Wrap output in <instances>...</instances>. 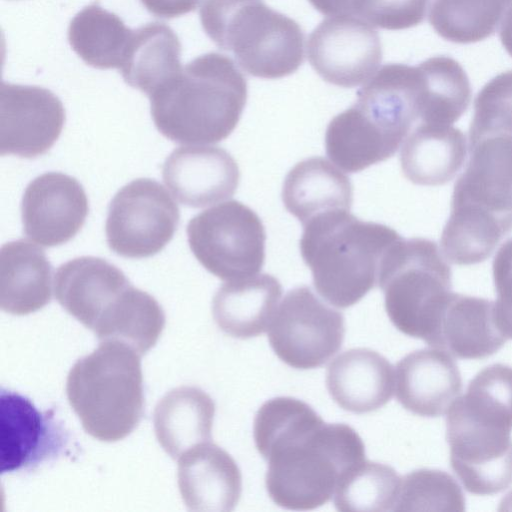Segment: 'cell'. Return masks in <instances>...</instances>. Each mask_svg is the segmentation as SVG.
Instances as JSON below:
<instances>
[{
  "mask_svg": "<svg viewBox=\"0 0 512 512\" xmlns=\"http://www.w3.org/2000/svg\"><path fill=\"white\" fill-rule=\"evenodd\" d=\"M325 382L332 400L340 408L365 414L390 401L395 391V371L377 351L351 348L329 364Z\"/></svg>",
  "mask_w": 512,
  "mask_h": 512,
  "instance_id": "21",
  "label": "cell"
},
{
  "mask_svg": "<svg viewBox=\"0 0 512 512\" xmlns=\"http://www.w3.org/2000/svg\"><path fill=\"white\" fill-rule=\"evenodd\" d=\"M500 41L506 52L512 57V9L503 20L499 32Z\"/></svg>",
  "mask_w": 512,
  "mask_h": 512,
  "instance_id": "38",
  "label": "cell"
},
{
  "mask_svg": "<svg viewBox=\"0 0 512 512\" xmlns=\"http://www.w3.org/2000/svg\"><path fill=\"white\" fill-rule=\"evenodd\" d=\"M308 61L326 82L344 88L366 83L382 61L378 32L353 16L324 19L309 35Z\"/></svg>",
  "mask_w": 512,
  "mask_h": 512,
  "instance_id": "13",
  "label": "cell"
},
{
  "mask_svg": "<svg viewBox=\"0 0 512 512\" xmlns=\"http://www.w3.org/2000/svg\"><path fill=\"white\" fill-rule=\"evenodd\" d=\"M450 213L512 232V135L469 139V160L454 184Z\"/></svg>",
  "mask_w": 512,
  "mask_h": 512,
  "instance_id": "11",
  "label": "cell"
},
{
  "mask_svg": "<svg viewBox=\"0 0 512 512\" xmlns=\"http://www.w3.org/2000/svg\"><path fill=\"white\" fill-rule=\"evenodd\" d=\"M492 270L497 294L494 302L496 320L504 335L512 339V238L497 251Z\"/></svg>",
  "mask_w": 512,
  "mask_h": 512,
  "instance_id": "35",
  "label": "cell"
},
{
  "mask_svg": "<svg viewBox=\"0 0 512 512\" xmlns=\"http://www.w3.org/2000/svg\"><path fill=\"white\" fill-rule=\"evenodd\" d=\"M325 16H353L355 0H308ZM354 17V16H353Z\"/></svg>",
  "mask_w": 512,
  "mask_h": 512,
  "instance_id": "37",
  "label": "cell"
},
{
  "mask_svg": "<svg viewBox=\"0 0 512 512\" xmlns=\"http://www.w3.org/2000/svg\"><path fill=\"white\" fill-rule=\"evenodd\" d=\"M395 368L396 398L415 415L442 416L461 394L460 371L452 356L442 350L431 347L413 351Z\"/></svg>",
  "mask_w": 512,
  "mask_h": 512,
  "instance_id": "19",
  "label": "cell"
},
{
  "mask_svg": "<svg viewBox=\"0 0 512 512\" xmlns=\"http://www.w3.org/2000/svg\"><path fill=\"white\" fill-rule=\"evenodd\" d=\"M140 357L122 342L101 341L70 369L68 402L93 438L116 442L138 426L144 413Z\"/></svg>",
  "mask_w": 512,
  "mask_h": 512,
  "instance_id": "5",
  "label": "cell"
},
{
  "mask_svg": "<svg viewBox=\"0 0 512 512\" xmlns=\"http://www.w3.org/2000/svg\"><path fill=\"white\" fill-rule=\"evenodd\" d=\"M343 314L299 286L286 293L268 328L276 356L288 366L307 370L324 365L341 348Z\"/></svg>",
  "mask_w": 512,
  "mask_h": 512,
  "instance_id": "10",
  "label": "cell"
},
{
  "mask_svg": "<svg viewBox=\"0 0 512 512\" xmlns=\"http://www.w3.org/2000/svg\"><path fill=\"white\" fill-rule=\"evenodd\" d=\"M286 210L302 225L334 210L350 211L353 186L349 177L323 157L298 162L286 175L282 188Z\"/></svg>",
  "mask_w": 512,
  "mask_h": 512,
  "instance_id": "26",
  "label": "cell"
},
{
  "mask_svg": "<svg viewBox=\"0 0 512 512\" xmlns=\"http://www.w3.org/2000/svg\"><path fill=\"white\" fill-rule=\"evenodd\" d=\"M88 211L87 195L74 177L47 172L33 179L23 194V232L43 247L59 246L81 230Z\"/></svg>",
  "mask_w": 512,
  "mask_h": 512,
  "instance_id": "15",
  "label": "cell"
},
{
  "mask_svg": "<svg viewBox=\"0 0 512 512\" xmlns=\"http://www.w3.org/2000/svg\"><path fill=\"white\" fill-rule=\"evenodd\" d=\"M508 340L500 329L491 300L451 292L425 341L459 359H482Z\"/></svg>",
  "mask_w": 512,
  "mask_h": 512,
  "instance_id": "18",
  "label": "cell"
},
{
  "mask_svg": "<svg viewBox=\"0 0 512 512\" xmlns=\"http://www.w3.org/2000/svg\"><path fill=\"white\" fill-rule=\"evenodd\" d=\"M65 123V109L50 90L2 82L0 154L32 159L47 153Z\"/></svg>",
  "mask_w": 512,
  "mask_h": 512,
  "instance_id": "14",
  "label": "cell"
},
{
  "mask_svg": "<svg viewBox=\"0 0 512 512\" xmlns=\"http://www.w3.org/2000/svg\"><path fill=\"white\" fill-rule=\"evenodd\" d=\"M162 177L181 204L202 208L232 197L240 171L235 159L221 147L183 146L166 158Z\"/></svg>",
  "mask_w": 512,
  "mask_h": 512,
  "instance_id": "17",
  "label": "cell"
},
{
  "mask_svg": "<svg viewBox=\"0 0 512 512\" xmlns=\"http://www.w3.org/2000/svg\"><path fill=\"white\" fill-rule=\"evenodd\" d=\"M281 295L280 282L270 274L227 281L213 297L212 316L231 337H257L269 328Z\"/></svg>",
  "mask_w": 512,
  "mask_h": 512,
  "instance_id": "23",
  "label": "cell"
},
{
  "mask_svg": "<svg viewBox=\"0 0 512 512\" xmlns=\"http://www.w3.org/2000/svg\"><path fill=\"white\" fill-rule=\"evenodd\" d=\"M507 496L508 497L503 501V504H512V492Z\"/></svg>",
  "mask_w": 512,
  "mask_h": 512,
  "instance_id": "39",
  "label": "cell"
},
{
  "mask_svg": "<svg viewBox=\"0 0 512 512\" xmlns=\"http://www.w3.org/2000/svg\"><path fill=\"white\" fill-rule=\"evenodd\" d=\"M187 238L198 262L221 280L256 275L265 262L264 225L250 207L236 200L194 216L187 225Z\"/></svg>",
  "mask_w": 512,
  "mask_h": 512,
  "instance_id": "8",
  "label": "cell"
},
{
  "mask_svg": "<svg viewBox=\"0 0 512 512\" xmlns=\"http://www.w3.org/2000/svg\"><path fill=\"white\" fill-rule=\"evenodd\" d=\"M199 14L207 36L251 76L282 78L304 62L300 25L262 0H204Z\"/></svg>",
  "mask_w": 512,
  "mask_h": 512,
  "instance_id": "6",
  "label": "cell"
},
{
  "mask_svg": "<svg viewBox=\"0 0 512 512\" xmlns=\"http://www.w3.org/2000/svg\"><path fill=\"white\" fill-rule=\"evenodd\" d=\"M181 43L166 24L147 23L132 32L119 68L124 81L149 96L181 68Z\"/></svg>",
  "mask_w": 512,
  "mask_h": 512,
  "instance_id": "28",
  "label": "cell"
},
{
  "mask_svg": "<svg viewBox=\"0 0 512 512\" xmlns=\"http://www.w3.org/2000/svg\"><path fill=\"white\" fill-rule=\"evenodd\" d=\"M132 32L116 14L90 5L70 22L68 40L86 64L97 69H119Z\"/></svg>",
  "mask_w": 512,
  "mask_h": 512,
  "instance_id": "30",
  "label": "cell"
},
{
  "mask_svg": "<svg viewBox=\"0 0 512 512\" xmlns=\"http://www.w3.org/2000/svg\"><path fill=\"white\" fill-rule=\"evenodd\" d=\"M67 435L48 413L11 390H0L1 474L30 470L55 458Z\"/></svg>",
  "mask_w": 512,
  "mask_h": 512,
  "instance_id": "16",
  "label": "cell"
},
{
  "mask_svg": "<svg viewBox=\"0 0 512 512\" xmlns=\"http://www.w3.org/2000/svg\"><path fill=\"white\" fill-rule=\"evenodd\" d=\"M401 239L387 225L334 210L303 225L299 247L317 292L331 305L345 309L378 285L382 264Z\"/></svg>",
  "mask_w": 512,
  "mask_h": 512,
  "instance_id": "4",
  "label": "cell"
},
{
  "mask_svg": "<svg viewBox=\"0 0 512 512\" xmlns=\"http://www.w3.org/2000/svg\"><path fill=\"white\" fill-rule=\"evenodd\" d=\"M450 464L465 489L497 494L512 483V428L470 409L460 398L447 412Z\"/></svg>",
  "mask_w": 512,
  "mask_h": 512,
  "instance_id": "9",
  "label": "cell"
},
{
  "mask_svg": "<svg viewBox=\"0 0 512 512\" xmlns=\"http://www.w3.org/2000/svg\"><path fill=\"white\" fill-rule=\"evenodd\" d=\"M466 157L467 141L459 128L420 122L402 144L400 166L410 182L439 186L457 175Z\"/></svg>",
  "mask_w": 512,
  "mask_h": 512,
  "instance_id": "24",
  "label": "cell"
},
{
  "mask_svg": "<svg viewBox=\"0 0 512 512\" xmlns=\"http://www.w3.org/2000/svg\"><path fill=\"white\" fill-rule=\"evenodd\" d=\"M402 478L389 465L363 460L347 470L334 492L340 512H383L393 510Z\"/></svg>",
  "mask_w": 512,
  "mask_h": 512,
  "instance_id": "32",
  "label": "cell"
},
{
  "mask_svg": "<svg viewBox=\"0 0 512 512\" xmlns=\"http://www.w3.org/2000/svg\"><path fill=\"white\" fill-rule=\"evenodd\" d=\"M430 0H357L355 16L386 30L415 27L425 19Z\"/></svg>",
  "mask_w": 512,
  "mask_h": 512,
  "instance_id": "34",
  "label": "cell"
},
{
  "mask_svg": "<svg viewBox=\"0 0 512 512\" xmlns=\"http://www.w3.org/2000/svg\"><path fill=\"white\" fill-rule=\"evenodd\" d=\"M451 277L434 241L399 240L384 260L378 282L392 324L403 334L426 341L452 292Z\"/></svg>",
  "mask_w": 512,
  "mask_h": 512,
  "instance_id": "7",
  "label": "cell"
},
{
  "mask_svg": "<svg viewBox=\"0 0 512 512\" xmlns=\"http://www.w3.org/2000/svg\"><path fill=\"white\" fill-rule=\"evenodd\" d=\"M143 6L156 17L175 18L192 12L201 0H140Z\"/></svg>",
  "mask_w": 512,
  "mask_h": 512,
  "instance_id": "36",
  "label": "cell"
},
{
  "mask_svg": "<svg viewBox=\"0 0 512 512\" xmlns=\"http://www.w3.org/2000/svg\"><path fill=\"white\" fill-rule=\"evenodd\" d=\"M165 314L158 301L131 284L122 292L93 328L101 341H119L140 356L159 339Z\"/></svg>",
  "mask_w": 512,
  "mask_h": 512,
  "instance_id": "29",
  "label": "cell"
},
{
  "mask_svg": "<svg viewBox=\"0 0 512 512\" xmlns=\"http://www.w3.org/2000/svg\"><path fill=\"white\" fill-rule=\"evenodd\" d=\"M461 487L448 473L422 468L406 474L393 511L463 512Z\"/></svg>",
  "mask_w": 512,
  "mask_h": 512,
  "instance_id": "33",
  "label": "cell"
},
{
  "mask_svg": "<svg viewBox=\"0 0 512 512\" xmlns=\"http://www.w3.org/2000/svg\"><path fill=\"white\" fill-rule=\"evenodd\" d=\"M176 202L157 181L139 178L113 197L105 224L109 248L125 258H147L159 253L179 225Z\"/></svg>",
  "mask_w": 512,
  "mask_h": 512,
  "instance_id": "12",
  "label": "cell"
},
{
  "mask_svg": "<svg viewBox=\"0 0 512 512\" xmlns=\"http://www.w3.org/2000/svg\"><path fill=\"white\" fill-rule=\"evenodd\" d=\"M215 403L202 389L180 386L157 403L153 423L156 438L173 459L190 448L211 441Z\"/></svg>",
  "mask_w": 512,
  "mask_h": 512,
  "instance_id": "27",
  "label": "cell"
},
{
  "mask_svg": "<svg viewBox=\"0 0 512 512\" xmlns=\"http://www.w3.org/2000/svg\"><path fill=\"white\" fill-rule=\"evenodd\" d=\"M512 0H434L429 23L443 39L471 44L492 36Z\"/></svg>",
  "mask_w": 512,
  "mask_h": 512,
  "instance_id": "31",
  "label": "cell"
},
{
  "mask_svg": "<svg viewBox=\"0 0 512 512\" xmlns=\"http://www.w3.org/2000/svg\"><path fill=\"white\" fill-rule=\"evenodd\" d=\"M178 487L190 511L229 512L242 493L241 471L232 456L211 441L178 458Z\"/></svg>",
  "mask_w": 512,
  "mask_h": 512,
  "instance_id": "20",
  "label": "cell"
},
{
  "mask_svg": "<svg viewBox=\"0 0 512 512\" xmlns=\"http://www.w3.org/2000/svg\"><path fill=\"white\" fill-rule=\"evenodd\" d=\"M158 131L180 144H212L237 126L247 81L234 61L209 52L182 67L149 96Z\"/></svg>",
  "mask_w": 512,
  "mask_h": 512,
  "instance_id": "3",
  "label": "cell"
},
{
  "mask_svg": "<svg viewBox=\"0 0 512 512\" xmlns=\"http://www.w3.org/2000/svg\"><path fill=\"white\" fill-rule=\"evenodd\" d=\"M130 284L125 274L105 259L81 256L59 266L54 293L70 315L93 330Z\"/></svg>",
  "mask_w": 512,
  "mask_h": 512,
  "instance_id": "22",
  "label": "cell"
},
{
  "mask_svg": "<svg viewBox=\"0 0 512 512\" xmlns=\"http://www.w3.org/2000/svg\"><path fill=\"white\" fill-rule=\"evenodd\" d=\"M428 101L424 68L383 65L357 92V101L336 115L325 148L339 168L355 173L392 157L421 121Z\"/></svg>",
  "mask_w": 512,
  "mask_h": 512,
  "instance_id": "2",
  "label": "cell"
},
{
  "mask_svg": "<svg viewBox=\"0 0 512 512\" xmlns=\"http://www.w3.org/2000/svg\"><path fill=\"white\" fill-rule=\"evenodd\" d=\"M253 437L268 462V495L289 510L326 504L341 476L366 459L365 445L351 426L325 423L310 405L293 397L264 402L254 418Z\"/></svg>",
  "mask_w": 512,
  "mask_h": 512,
  "instance_id": "1",
  "label": "cell"
},
{
  "mask_svg": "<svg viewBox=\"0 0 512 512\" xmlns=\"http://www.w3.org/2000/svg\"><path fill=\"white\" fill-rule=\"evenodd\" d=\"M52 297V266L45 252L24 240L5 243L0 251V307L27 315L46 306Z\"/></svg>",
  "mask_w": 512,
  "mask_h": 512,
  "instance_id": "25",
  "label": "cell"
}]
</instances>
